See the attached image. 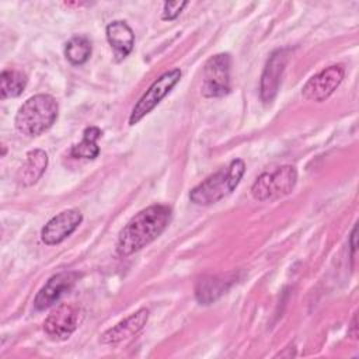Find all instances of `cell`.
I'll list each match as a JSON object with an SVG mask.
<instances>
[{
  "mask_svg": "<svg viewBox=\"0 0 359 359\" xmlns=\"http://www.w3.org/2000/svg\"><path fill=\"white\" fill-rule=\"evenodd\" d=\"M171 208L168 205H150L136 213L121 230L116 241V252L121 257L132 255L153 243L168 226Z\"/></svg>",
  "mask_w": 359,
  "mask_h": 359,
  "instance_id": "1",
  "label": "cell"
},
{
  "mask_svg": "<svg viewBox=\"0 0 359 359\" xmlns=\"http://www.w3.org/2000/svg\"><path fill=\"white\" fill-rule=\"evenodd\" d=\"M245 171V163L241 158H234L229 165L220 168L215 174L209 175L201 184L189 191V201L195 205L206 206L219 202L224 196L230 195Z\"/></svg>",
  "mask_w": 359,
  "mask_h": 359,
  "instance_id": "2",
  "label": "cell"
},
{
  "mask_svg": "<svg viewBox=\"0 0 359 359\" xmlns=\"http://www.w3.org/2000/svg\"><path fill=\"white\" fill-rule=\"evenodd\" d=\"M57 101L49 94L29 97L18 109L14 123L18 132L25 136H39L57 119Z\"/></svg>",
  "mask_w": 359,
  "mask_h": 359,
  "instance_id": "3",
  "label": "cell"
},
{
  "mask_svg": "<svg viewBox=\"0 0 359 359\" xmlns=\"http://www.w3.org/2000/svg\"><path fill=\"white\" fill-rule=\"evenodd\" d=\"M297 182V171L293 165H279L264 171L251 187V195L259 202L275 201L290 194Z\"/></svg>",
  "mask_w": 359,
  "mask_h": 359,
  "instance_id": "4",
  "label": "cell"
},
{
  "mask_svg": "<svg viewBox=\"0 0 359 359\" xmlns=\"http://www.w3.org/2000/svg\"><path fill=\"white\" fill-rule=\"evenodd\" d=\"M180 79H181V70L171 69L163 73L157 80H154L132 108V112L129 115V125L137 123L149 112H151L160 104V101L175 87Z\"/></svg>",
  "mask_w": 359,
  "mask_h": 359,
  "instance_id": "5",
  "label": "cell"
},
{
  "mask_svg": "<svg viewBox=\"0 0 359 359\" xmlns=\"http://www.w3.org/2000/svg\"><path fill=\"white\" fill-rule=\"evenodd\" d=\"M230 65L231 57L229 53H217L208 59L202 81V94L205 97H223L230 91Z\"/></svg>",
  "mask_w": 359,
  "mask_h": 359,
  "instance_id": "6",
  "label": "cell"
},
{
  "mask_svg": "<svg viewBox=\"0 0 359 359\" xmlns=\"http://www.w3.org/2000/svg\"><path fill=\"white\" fill-rule=\"evenodd\" d=\"M83 320V313L79 306L63 303L57 306L45 320L43 332L52 341L67 339Z\"/></svg>",
  "mask_w": 359,
  "mask_h": 359,
  "instance_id": "7",
  "label": "cell"
},
{
  "mask_svg": "<svg viewBox=\"0 0 359 359\" xmlns=\"http://www.w3.org/2000/svg\"><path fill=\"white\" fill-rule=\"evenodd\" d=\"M345 70L341 65H332L307 80L303 86L302 94L309 101L323 102L325 101L342 83Z\"/></svg>",
  "mask_w": 359,
  "mask_h": 359,
  "instance_id": "8",
  "label": "cell"
},
{
  "mask_svg": "<svg viewBox=\"0 0 359 359\" xmlns=\"http://www.w3.org/2000/svg\"><path fill=\"white\" fill-rule=\"evenodd\" d=\"M287 59L289 49H276L266 60L259 84V95L264 102H272L276 97Z\"/></svg>",
  "mask_w": 359,
  "mask_h": 359,
  "instance_id": "9",
  "label": "cell"
},
{
  "mask_svg": "<svg viewBox=\"0 0 359 359\" xmlns=\"http://www.w3.org/2000/svg\"><path fill=\"white\" fill-rule=\"evenodd\" d=\"M83 222L79 209H67L53 216L41 230V238L46 245H55L67 238Z\"/></svg>",
  "mask_w": 359,
  "mask_h": 359,
  "instance_id": "10",
  "label": "cell"
},
{
  "mask_svg": "<svg viewBox=\"0 0 359 359\" xmlns=\"http://www.w3.org/2000/svg\"><path fill=\"white\" fill-rule=\"evenodd\" d=\"M79 279V273L73 271L59 272L48 279L35 296L34 306L36 310H45L53 306L65 293H67Z\"/></svg>",
  "mask_w": 359,
  "mask_h": 359,
  "instance_id": "11",
  "label": "cell"
},
{
  "mask_svg": "<svg viewBox=\"0 0 359 359\" xmlns=\"http://www.w3.org/2000/svg\"><path fill=\"white\" fill-rule=\"evenodd\" d=\"M149 320V310L147 309H139L136 313L130 314L125 320L119 321L116 325L111 327L101 335V342L105 345H114L118 342H122L125 339H129L139 334V331L143 330Z\"/></svg>",
  "mask_w": 359,
  "mask_h": 359,
  "instance_id": "12",
  "label": "cell"
},
{
  "mask_svg": "<svg viewBox=\"0 0 359 359\" xmlns=\"http://www.w3.org/2000/svg\"><path fill=\"white\" fill-rule=\"evenodd\" d=\"M236 279L237 275L234 272L201 278L195 286V297L201 304H210L224 294Z\"/></svg>",
  "mask_w": 359,
  "mask_h": 359,
  "instance_id": "13",
  "label": "cell"
},
{
  "mask_svg": "<svg viewBox=\"0 0 359 359\" xmlns=\"http://www.w3.org/2000/svg\"><path fill=\"white\" fill-rule=\"evenodd\" d=\"M107 39H108L111 48L114 49L115 56H118V59L126 57L133 49L135 35H133L132 28L125 21L116 20V21H112L111 24H108L107 25Z\"/></svg>",
  "mask_w": 359,
  "mask_h": 359,
  "instance_id": "14",
  "label": "cell"
},
{
  "mask_svg": "<svg viewBox=\"0 0 359 359\" xmlns=\"http://www.w3.org/2000/svg\"><path fill=\"white\" fill-rule=\"evenodd\" d=\"M46 167H48V154L42 149H34L27 153L25 161L18 170L17 178L22 185L29 187L42 177Z\"/></svg>",
  "mask_w": 359,
  "mask_h": 359,
  "instance_id": "15",
  "label": "cell"
},
{
  "mask_svg": "<svg viewBox=\"0 0 359 359\" xmlns=\"http://www.w3.org/2000/svg\"><path fill=\"white\" fill-rule=\"evenodd\" d=\"M102 132L97 126H88L83 132V139L73 144L70 149V156L73 158H86L93 160L98 156L100 147L97 144V140L101 137Z\"/></svg>",
  "mask_w": 359,
  "mask_h": 359,
  "instance_id": "16",
  "label": "cell"
},
{
  "mask_svg": "<svg viewBox=\"0 0 359 359\" xmlns=\"http://www.w3.org/2000/svg\"><path fill=\"white\" fill-rule=\"evenodd\" d=\"M27 86V76L20 70H3L0 74L1 100L18 97Z\"/></svg>",
  "mask_w": 359,
  "mask_h": 359,
  "instance_id": "17",
  "label": "cell"
},
{
  "mask_svg": "<svg viewBox=\"0 0 359 359\" xmlns=\"http://www.w3.org/2000/svg\"><path fill=\"white\" fill-rule=\"evenodd\" d=\"M65 55L67 60L73 65H83L88 60L91 55V43L86 36L77 35L67 41L65 48Z\"/></svg>",
  "mask_w": 359,
  "mask_h": 359,
  "instance_id": "18",
  "label": "cell"
},
{
  "mask_svg": "<svg viewBox=\"0 0 359 359\" xmlns=\"http://www.w3.org/2000/svg\"><path fill=\"white\" fill-rule=\"evenodd\" d=\"M187 4V1H165L163 6V20L177 18Z\"/></svg>",
  "mask_w": 359,
  "mask_h": 359,
  "instance_id": "19",
  "label": "cell"
},
{
  "mask_svg": "<svg viewBox=\"0 0 359 359\" xmlns=\"http://www.w3.org/2000/svg\"><path fill=\"white\" fill-rule=\"evenodd\" d=\"M356 313H353V317H352V321H351V327L348 330V334L349 337H352L353 339L358 338V324H356Z\"/></svg>",
  "mask_w": 359,
  "mask_h": 359,
  "instance_id": "20",
  "label": "cell"
}]
</instances>
